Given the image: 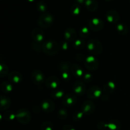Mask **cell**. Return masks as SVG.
<instances>
[{"instance_id": "6da1fadb", "label": "cell", "mask_w": 130, "mask_h": 130, "mask_svg": "<svg viewBox=\"0 0 130 130\" xmlns=\"http://www.w3.org/2000/svg\"><path fill=\"white\" fill-rule=\"evenodd\" d=\"M61 49L60 45L53 40H47L42 44V50L44 53L48 55H54L58 53Z\"/></svg>"}, {"instance_id": "7a4b0ae2", "label": "cell", "mask_w": 130, "mask_h": 130, "mask_svg": "<svg viewBox=\"0 0 130 130\" xmlns=\"http://www.w3.org/2000/svg\"><path fill=\"white\" fill-rule=\"evenodd\" d=\"M86 48L91 54L93 55H99L102 52V44L96 39H91L86 43Z\"/></svg>"}, {"instance_id": "3957f363", "label": "cell", "mask_w": 130, "mask_h": 130, "mask_svg": "<svg viewBox=\"0 0 130 130\" xmlns=\"http://www.w3.org/2000/svg\"><path fill=\"white\" fill-rule=\"evenodd\" d=\"M53 20H54V19L51 14L44 13L39 17L38 19V24L43 29H46L52 25Z\"/></svg>"}, {"instance_id": "277c9868", "label": "cell", "mask_w": 130, "mask_h": 130, "mask_svg": "<svg viewBox=\"0 0 130 130\" xmlns=\"http://www.w3.org/2000/svg\"><path fill=\"white\" fill-rule=\"evenodd\" d=\"M16 118L20 123L22 124H27L29 123L31 118L30 113L27 109H19L16 112Z\"/></svg>"}, {"instance_id": "5b68a950", "label": "cell", "mask_w": 130, "mask_h": 130, "mask_svg": "<svg viewBox=\"0 0 130 130\" xmlns=\"http://www.w3.org/2000/svg\"><path fill=\"white\" fill-rule=\"evenodd\" d=\"M99 61L93 55H90L86 58L85 66L90 71H95L99 67Z\"/></svg>"}, {"instance_id": "8992f818", "label": "cell", "mask_w": 130, "mask_h": 130, "mask_svg": "<svg viewBox=\"0 0 130 130\" xmlns=\"http://www.w3.org/2000/svg\"><path fill=\"white\" fill-rule=\"evenodd\" d=\"M89 27L93 31H99L102 30L104 26V22L102 20L98 18H93L88 22Z\"/></svg>"}, {"instance_id": "52a82bcc", "label": "cell", "mask_w": 130, "mask_h": 130, "mask_svg": "<svg viewBox=\"0 0 130 130\" xmlns=\"http://www.w3.org/2000/svg\"><path fill=\"white\" fill-rule=\"evenodd\" d=\"M102 91L99 86H94L90 88L87 91V96L91 100H96L102 96Z\"/></svg>"}, {"instance_id": "ba28073f", "label": "cell", "mask_w": 130, "mask_h": 130, "mask_svg": "<svg viewBox=\"0 0 130 130\" xmlns=\"http://www.w3.org/2000/svg\"><path fill=\"white\" fill-rule=\"evenodd\" d=\"M31 79L34 84L40 85L44 83L45 78L43 72L39 70H35L31 74Z\"/></svg>"}, {"instance_id": "9c48e42d", "label": "cell", "mask_w": 130, "mask_h": 130, "mask_svg": "<svg viewBox=\"0 0 130 130\" xmlns=\"http://www.w3.org/2000/svg\"><path fill=\"white\" fill-rule=\"evenodd\" d=\"M95 109V105L93 102L90 100H87L85 101L83 104L82 107H81V110L83 113L86 115H90L94 112Z\"/></svg>"}, {"instance_id": "30bf717a", "label": "cell", "mask_w": 130, "mask_h": 130, "mask_svg": "<svg viewBox=\"0 0 130 130\" xmlns=\"http://www.w3.org/2000/svg\"><path fill=\"white\" fill-rule=\"evenodd\" d=\"M77 101V98L73 94H67L62 98V103L63 105L67 107H72Z\"/></svg>"}, {"instance_id": "8fae6325", "label": "cell", "mask_w": 130, "mask_h": 130, "mask_svg": "<svg viewBox=\"0 0 130 130\" xmlns=\"http://www.w3.org/2000/svg\"><path fill=\"white\" fill-rule=\"evenodd\" d=\"M46 86L52 90H56L60 85V79L55 76L49 77L45 81Z\"/></svg>"}, {"instance_id": "7c38bea8", "label": "cell", "mask_w": 130, "mask_h": 130, "mask_svg": "<svg viewBox=\"0 0 130 130\" xmlns=\"http://www.w3.org/2000/svg\"><path fill=\"white\" fill-rule=\"evenodd\" d=\"M73 90L76 95L82 96L86 91V86L83 81H76L73 86Z\"/></svg>"}, {"instance_id": "4fadbf2b", "label": "cell", "mask_w": 130, "mask_h": 130, "mask_svg": "<svg viewBox=\"0 0 130 130\" xmlns=\"http://www.w3.org/2000/svg\"><path fill=\"white\" fill-rule=\"evenodd\" d=\"M32 38L36 42H41L45 39V34L41 29L36 28L32 31Z\"/></svg>"}, {"instance_id": "5bb4252c", "label": "cell", "mask_w": 130, "mask_h": 130, "mask_svg": "<svg viewBox=\"0 0 130 130\" xmlns=\"http://www.w3.org/2000/svg\"><path fill=\"white\" fill-rule=\"evenodd\" d=\"M42 110L46 112H52L54 110L55 105L53 102L50 100H45L42 102L41 105Z\"/></svg>"}, {"instance_id": "9a60e30c", "label": "cell", "mask_w": 130, "mask_h": 130, "mask_svg": "<svg viewBox=\"0 0 130 130\" xmlns=\"http://www.w3.org/2000/svg\"><path fill=\"white\" fill-rule=\"evenodd\" d=\"M106 19L110 23H116L119 20V15L115 10H109L106 13Z\"/></svg>"}, {"instance_id": "2e32d148", "label": "cell", "mask_w": 130, "mask_h": 130, "mask_svg": "<svg viewBox=\"0 0 130 130\" xmlns=\"http://www.w3.org/2000/svg\"><path fill=\"white\" fill-rule=\"evenodd\" d=\"M64 38L66 41L69 42H72L76 41V30L72 28H69L66 29L64 32Z\"/></svg>"}, {"instance_id": "e0dca14e", "label": "cell", "mask_w": 130, "mask_h": 130, "mask_svg": "<svg viewBox=\"0 0 130 130\" xmlns=\"http://www.w3.org/2000/svg\"><path fill=\"white\" fill-rule=\"evenodd\" d=\"M8 78L14 83H19L22 81V75L17 71H13L10 74Z\"/></svg>"}, {"instance_id": "ac0fdd59", "label": "cell", "mask_w": 130, "mask_h": 130, "mask_svg": "<svg viewBox=\"0 0 130 130\" xmlns=\"http://www.w3.org/2000/svg\"><path fill=\"white\" fill-rule=\"evenodd\" d=\"M11 105V100L9 98L1 95V101H0V108L1 110H7L10 107Z\"/></svg>"}, {"instance_id": "d6986e66", "label": "cell", "mask_w": 130, "mask_h": 130, "mask_svg": "<svg viewBox=\"0 0 130 130\" xmlns=\"http://www.w3.org/2000/svg\"><path fill=\"white\" fill-rule=\"evenodd\" d=\"M71 73L76 77H81L83 75V71L82 68L78 65H74L71 66Z\"/></svg>"}, {"instance_id": "ffe728a7", "label": "cell", "mask_w": 130, "mask_h": 130, "mask_svg": "<svg viewBox=\"0 0 130 130\" xmlns=\"http://www.w3.org/2000/svg\"><path fill=\"white\" fill-rule=\"evenodd\" d=\"M84 4L87 10L90 11H95L99 6L97 1L96 0H85Z\"/></svg>"}, {"instance_id": "44dd1931", "label": "cell", "mask_w": 130, "mask_h": 130, "mask_svg": "<svg viewBox=\"0 0 130 130\" xmlns=\"http://www.w3.org/2000/svg\"><path fill=\"white\" fill-rule=\"evenodd\" d=\"M1 89L2 91H3L4 93H10L12 91L13 86L11 83L7 82V81H5V82H3L1 84Z\"/></svg>"}, {"instance_id": "7402d4cb", "label": "cell", "mask_w": 130, "mask_h": 130, "mask_svg": "<svg viewBox=\"0 0 130 130\" xmlns=\"http://www.w3.org/2000/svg\"><path fill=\"white\" fill-rule=\"evenodd\" d=\"M116 89V85L114 82L112 81H110V82L107 83L106 85L104 86V90L107 93H111L112 92L115 90Z\"/></svg>"}, {"instance_id": "603a6c76", "label": "cell", "mask_w": 130, "mask_h": 130, "mask_svg": "<svg viewBox=\"0 0 130 130\" xmlns=\"http://www.w3.org/2000/svg\"><path fill=\"white\" fill-rule=\"evenodd\" d=\"M117 31L122 35H125L128 32V27L123 24H119L116 26Z\"/></svg>"}, {"instance_id": "cb8c5ba5", "label": "cell", "mask_w": 130, "mask_h": 130, "mask_svg": "<svg viewBox=\"0 0 130 130\" xmlns=\"http://www.w3.org/2000/svg\"><path fill=\"white\" fill-rule=\"evenodd\" d=\"M52 96L56 99H61L64 96V93L62 90H53V91L52 92Z\"/></svg>"}, {"instance_id": "d4e9b609", "label": "cell", "mask_w": 130, "mask_h": 130, "mask_svg": "<svg viewBox=\"0 0 130 130\" xmlns=\"http://www.w3.org/2000/svg\"><path fill=\"white\" fill-rule=\"evenodd\" d=\"M0 75L1 77H4L8 74V68L6 66V65L1 63L0 64Z\"/></svg>"}, {"instance_id": "484cf974", "label": "cell", "mask_w": 130, "mask_h": 130, "mask_svg": "<svg viewBox=\"0 0 130 130\" xmlns=\"http://www.w3.org/2000/svg\"><path fill=\"white\" fill-rule=\"evenodd\" d=\"M85 42L83 39H77L74 41V47L77 50H81L84 48L85 46Z\"/></svg>"}, {"instance_id": "4316f807", "label": "cell", "mask_w": 130, "mask_h": 130, "mask_svg": "<svg viewBox=\"0 0 130 130\" xmlns=\"http://www.w3.org/2000/svg\"><path fill=\"white\" fill-rule=\"evenodd\" d=\"M90 34V31L89 30L88 28H87L86 27H83V28H81V30L79 31V34L80 36L82 37L83 38H88Z\"/></svg>"}, {"instance_id": "83f0119b", "label": "cell", "mask_w": 130, "mask_h": 130, "mask_svg": "<svg viewBox=\"0 0 130 130\" xmlns=\"http://www.w3.org/2000/svg\"><path fill=\"white\" fill-rule=\"evenodd\" d=\"M60 67L62 72H69V71H71V67L68 62H62Z\"/></svg>"}, {"instance_id": "f1b7e54d", "label": "cell", "mask_w": 130, "mask_h": 130, "mask_svg": "<svg viewBox=\"0 0 130 130\" xmlns=\"http://www.w3.org/2000/svg\"><path fill=\"white\" fill-rule=\"evenodd\" d=\"M71 12L73 15H78L81 13V8L79 5L77 4H74L71 7Z\"/></svg>"}, {"instance_id": "f546056e", "label": "cell", "mask_w": 130, "mask_h": 130, "mask_svg": "<svg viewBox=\"0 0 130 130\" xmlns=\"http://www.w3.org/2000/svg\"><path fill=\"white\" fill-rule=\"evenodd\" d=\"M37 8L39 11L45 12L46 10V5L43 1H39L37 4Z\"/></svg>"}, {"instance_id": "4dcf8cb0", "label": "cell", "mask_w": 130, "mask_h": 130, "mask_svg": "<svg viewBox=\"0 0 130 130\" xmlns=\"http://www.w3.org/2000/svg\"><path fill=\"white\" fill-rule=\"evenodd\" d=\"M5 118L7 120H13L16 118V114H14L13 112H6L5 113Z\"/></svg>"}, {"instance_id": "1f68e13d", "label": "cell", "mask_w": 130, "mask_h": 130, "mask_svg": "<svg viewBox=\"0 0 130 130\" xmlns=\"http://www.w3.org/2000/svg\"><path fill=\"white\" fill-rule=\"evenodd\" d=\"M52 124L50 122H45L42 125V129L43 130H52Z\"/></svg>"}, {"instance_id": "d6a6232c", "label": "cell", "mask_w": 130, "mask_h": 130, "mask_svg": "<svg viewBox=\"0 0 130 130\" xmlns=\"http://www.w3.org/2000/svg\"><path fill=\"white\" fill-rule=\"evenodd\" d=\"M58 116L60 118L62 119H64L67 117V112L66 110L64 109H60V110L58 111Z\"/></svg>"}, {"instance_id": "836d02e7", "label": "cell", "mask_w": 130, "mask_h": 130, "mask_svg": "<svg viewBox=\"0 0 130 130\" xmlns=\"http://www.w3.org/2000/svg\"><path fill=\"white\" fill-rule=\"evenodd\" d=\"M62 75L65 81H69L71 78V74L69 73V72H62Z\"/></svg>"}, {"instance_id": "e575fe53", "label": "cell", "mask_w": 130, "mask_h": 130, "mask_svg": "<svg viewBox=\"0 0 130 130\" xmlns=\"http://www.w3.org/2000/svg\"><path fill=\"white\" fill-rule=\"evenodd\" d=\"M83 112H77L75 113V115L74 116V119H81L83 117Z\"/></svg>"}, {"instance_id": "d590c367", "label": "cell", "mask_w": 130, "mask_h": 130, "mask_svg": "<svg viewBox=\"0 0 130 130\" xmlns=\"http://www.w3.org/2000/svg\"><path fill=\"white\" fill-rule=\"evenodd\" d=\"M84 79L86 81H90L91 79V75L90 74H86L84 76Z\"/></svg>"}, {"instance_id": "8d00e7d4", "label": "cell", "mask_w": 130, "mask_h": 130, "mask_svg": "<svg viewBox=\"0 0 130 130\" xmlns=\"http://www.w3.org/2000/svg\"><path fill=\"white\" fill-rule=\"evenodd\" d=\"M60 48H62V50H66L67 49V43H66V42L63 43V44L60 45Z\"/></svg>"}, {"instance_id": "74e56055", "label": "cell", "mask_w": 130, "mask_h": 130, "mask_svg": "<svg viewBox=\"0 0 130 130\" xmlns=\"http://www.w3.org/2000/svg\"><path fill=\"white\" fill-rule=\"evenodd\" d=\"M76 1H77L78 3H85V0H76Z\"/></svg>"}, {"instance_id": "f35d334b", "label": "cell", "mask_w": 130, "mask_h": 130, "mask_svg": "<svg viewBox=\"0 0 130 130\" xmlns=\"http://www.w3.org/2000/svg\"><path fill=\"white\" fill-rule=\"evenodd\" d=\"M29 1H30V2H33V1H34V0H28Z\"/></svg>"}, {"instance_id": "ab89813d", "label": "cell", "mask_w": 130, "mask_h": 130, "mask_svg": "<svg viewBox=\"0 0 130 130\" xmlns=\"http://www.w3.org/2000/svg\"><path fill=\"white\" fill-rule=\"evenodd\" d=\"M106 1H110V0H106Z\"/></svg>"}, {"instance_id": "60d3db41", "label": "cell", "mask_w": 130, "mask_h": 130, "mask_svg": "<svg viewBox=\"0 0 130 130\" xmlns=\"http://www.w3.org/2000/svg\"><path fill=\"white\" fill-rule=\"evenodd\" d=\"M129 2H130V0H129Z\"/></svg>"}]
</instances>
